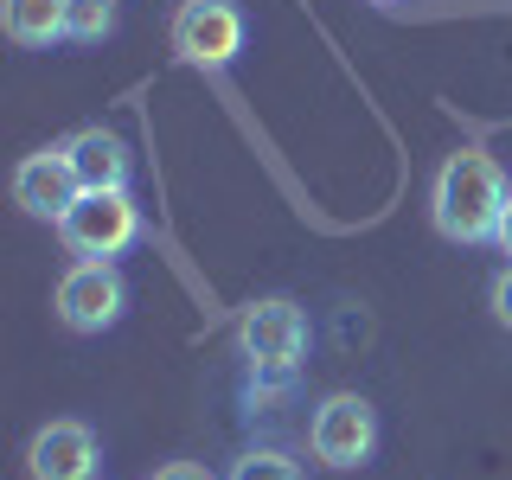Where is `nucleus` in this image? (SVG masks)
<instances>
[{"mask_svg":"<svg viewBox=\"0 0 512 480\" xmlns=\"http://www.w3.org/2000/svg\"><path fill=\"white\" fill-rule=\"evenodd\" d=\"M77 192H84V180H77L64 141H58V148L26 154L20 167H13V205H20V212H32V218H45V224H58L64 212H71Z\"/></svg>","mask_w":512,"mask_h":480,"instance_id":"7","label":"nucleus"},{"mask_svg":"<svg viewBox=\"0 0 512 480\" xmlns=\"http://www.w3.org/2000/svg\"><path fill=\"white\" fill-rule=\"evenodd\" d=\"M64 13H71V0H7L0 20H7V39L13 45L39 52V45H58L64 39Z\"/></svg>","mask_w":512,"mask_h":480,"instance_id":"10","label":"nucleus"},{"mask_svg":"<svg viewBox=\"0 0 512 480\" xmlns=\"http://www.w3.org/2000/svg\"><path fill=\"white\" fill-rule=\"evenodd\" d=\"M308 448L314 461H327V468H365L378 448V416L365 404L359 391H333L320 397L314 423H308Z\"/></svg>","mask_w":512,"mask_h":480,"instance_id":"5","label":"nucleus"},{"mask_svg":"<svg viewBox=\"0 0 512 480\" xmlns=\"http://www.w3.org/2000/svg\"><path fill=\"white\" fill-rule=\"evenodd\" d=\"M493 320H500V327H512V263L500 269V282H493Z\"/></svg>","mask_w":512,"mask_h":480,"instance_id":"13","label":"nucleus"},{"mask_svg":"<svg viewBox=\"0 0 512 480\" xmlns=\"http://www.w3.org/2000/svg\"><path fill=\"white\" fill-rule=\"evenodd\" d=\"M116 32V0H71V13H64V39L77 45H96Z\"/></svg>","mask_w":512,"mask_h":480,"instance_id":"11","label":"nucleus"},{"mask_svg":"<svg viewBox=\"0 0 512 480\" xmlns=\"http://www.w3.org/2000/svg\"><path fill=\"white\" fill-rule=\"evenodd\" d=\"M372 7H391V0H372Z\"/></svg>","mask_w":512,"mask_h":480,"instance_id":"16","label":"nucleus"},{"mask_svg":"<svg viewBox=\"0 0 512 480\" xmlns=\"http://www.w3.org/2000/svg\"><path fill=\"white\" fill-rule=\"evenodd\" d=\"M506 199H512V186H506L500 160L487 148H461L442 160L429 212H436V231L448 244H493V231L506 218Z\"/></svg>","mask_w":512,"mask_h":480,"instance_id":"1","label":"nucleus"},{"mask_svg":"<svg viewBox=\"0 0 512 480\" xmlns=\"http://www.w3.org/2000/svg\"><path fill=\"white\" fill-rule=\"evenodd\" d=\"M103 455H96V436L84 423H45L26 448V474L32 480H96Z\"/></svg>","mask_w":512,"mask_h":480,"instance_id":"8","label":"nucleus"},{"mask_svg":"<svg viewBox=\"0 0 512 480\" xmlns=\"http://www.w3.org/2000/svg\"><path fill=\"white\" fill-rule=\"evenodd\" d=\"M493 244L512 256V199H506V218H500V231H493Z\"/></svg>","mask_w":512,"mask_h":480,"instance_id":"15","label":"nucleus"},{"mask_svg":"<svg viewBox=\"0 0 512 480\" xmlns=\"http://www.w3.org/2000/svg\"><path fill=\"white\" fill-rule=\"evenodd\" d=\"M135 237H141V205L128 199V186L77 192V205L58 218V244L84 263H116Z\"/></svg>","mask_w":512,"mask_h":480,"instance_id":"3","label":"nucleus"},{"mask_svg":"<svg viewBox=\"0 0 512 480\" xmlns=\"http://www.w3.org/2000/svg\"><path fill=\"white\" fill-rule=\"evenodd\" d=\"M154 480H212V468H199V461H167V468H154Z\"/></svg>","mask_w":512,"mask_h":480,"instance_id":"14","label":"nucleus"},{"mask_svg":"<svg viewBox=\"0 0 512 480\" xmlns=\"http://www.w3.org/2000/svg\"><path fill=\"white\" fill-rule=\"evenodd\" d=\"M231 480H301V468L282 448H250V455L231 461Z\"/></svg>","mask_w":512,"mask_h":480,"instance_id":"12","label":"nucleus"},{"mask_svg":"<svg viewBox=\"0 0 512 480\" xmlns=\"http://www.w3.org/2000/svg\"><path fill=\"white\" fill-rule=\"evenodd\" d=\"M173 58L180 64H199V71H218L244 52V13L237 0H180L173 13Z\"/></svg>","mask_w":512,"mask_h":480,"instance_id":"4","label":"nucleus"},{"mask_svg":"<svg viewBox=\"0 0 512 480\" xmlns=\"http://www.w3.org/2000/svg\"><path fill=\"white\" fill-rule=\"evenodd\" d=\"M64 154H71L84 192H103V186H128V180H135V148H128L116 128H103V122L77 128V135L64 141Z\"/></svg>","mask_w":512,"mask_h":480,"instance_id":"9","label":"nucleus"},{"mask_svg":"<svg viewBox=\"0 0 512 480\" xmlns=\"http://www.w3.org/2000/svg\"><path fill=\"white\" fill-rule=\"evenodd\" d=\"M237 346H244V359H250L256 391H276V384L295 378L301 352H308V314L288 295H269V301H256V308H244Z\"/></svg>","mask_w":512,"mask_h":480,"instance_id":"2","label":"nucleus"},{"mask_svg":"<svg viewBox=\"0 0 512 480\" xmlns=\"http://www.w3.org/2000/svg\"><path fill=\"white\" fill-rule=\"evenodd\" d=\"M122 308H128V282H122L116 263H84V256H77V263L64 269V282H58V320L71 333L116 327Z\"/></svg>","mask_w":512,"mask_h":480,"instance_id":"6","label":"nucleus"}]
</instances>
